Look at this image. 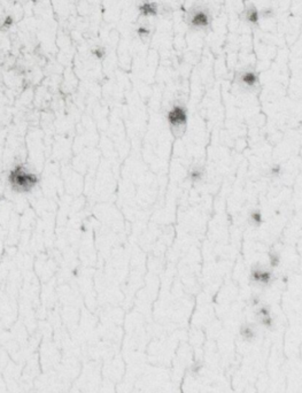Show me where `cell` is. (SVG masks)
Masks as SVG:
<instances>
[{"label": "cell", "instance_id": "obj_1", "mask_svg": "<svg viewBox=\"0 0 302 393\" xmlns=\"http://www.w3.org/2000/svg\"><path fill=\"white\" fill-rule=\"evenodd\" d=\"M36 183L37 176L24 167H16L10 174L11 187L17 192H28L34 188Z\"/></svg>", "mask_w": 302, "mask_h": 393}, {"label": "cell", "instance_id": "obj_7", "mask_svg": "<svg viewBox=\"0 0 302 393\" xmlns=\"http://www.w3.org/2000/svg\"><path fill=\"white\" fill-rule=\"evenodd\" d=\"M139 11L143 16H155L159 12V6L155 3H145L139 7Z\"/></svg>", "mask_w": 302, "mask_h": 393}, {"label": "cell", "instance_id": "obj_4", "mask_svg": "<svg viewBox=\"0 0 302 393\" xmlns=\"http://www.w3.org/2000/svg\"><path fill=\"white\" fill-rule=\"evenodd\" d=\"M257 82H258V76L255 72L246 70L240 73L239 83L240 85L245 86V88L252 89L257 84Z\"/></svg>", "mask_w": 302, "mask_h": 393}, {"label": "cell", "instance_id": "obj_2", "mask_svg": "<svg viewBox=\"0 0 302 393\" xmlns=\"http://www.w3.org/2000/svg\"><path fill=\"white\" fill-rule=\"evenodd\" d=\"M186 110L183 106H175L168 113V122L170 124V128L174 133L183 132L185 127H186Z\"/></svg>", "mask_w": 302, "mask_h": 393}, {"label": "cell", "instance_id": "obj_6", "mask_svg": "<svg viewBox=\"0 0 302 393\" xmlns=\"http://www.w3.org/2000/svg\"><path fill=\"white\" fill-rule=\"evenodd\" d=\"M252 278L258 284H268L271 279V275L267 269H254L252 271Z\"/></svg>", "mask_w": 302, "mask_h": 393}, {"label": "cell", "instance_id": "obj_3", "mask_svg": "<svg viewBox=\"0 0 302 393\" xmlns=\"http://www.w3.org/2000/svg\"><path fill=\"white\" fill-rule=\"evenodd\" d=\"M188 23L194 29H205L209 27L211 23L209 13L204 8H193L188 16Z\"/></svg>", "mask_w": 302, "mask_h": 393}, {"label": "cell", "instance_id": "obj_5", "mask_svg": "<svg viewBox=\"0 0 302 393\" xmlns=\"http://www.w3.org/2000/svg\"><path fill=\"white\" fill-rule=\"evenodd\" d=\"M244 17L248 23L256 24L260 20V12L254 5H249L245 8L244 11Z\"/></svg>", "mask_w": 302, "mask_h": 393}]
</instances>
